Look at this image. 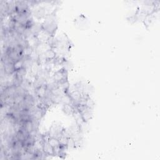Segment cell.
Here are the masks:
<instances>
[{
  "label": "cell",
  "instance_id": "cell-1",
  "mask_svg": "<svg viewBox=\"0 0 160 160\" xmlns=\"http://www.w3.org/2000/svg\"><path fill=\"white\" fill-rule=\"evenodd\" d=\"M42 29L51 37L54 35L58 28V24L54 19L50 17L49 19L45 20L41 24Z\"/></svg>",
  "mask_w": 160,
  "mask_h": 160
},
{
  "label": "cell",
  "instance_id": "cell-2",
  "mask_svg": "<svg viewBox=\"0 0 160 160\" xmlns=\"http://www.w3.org/2000/svg\"><path fill=\"white\" fill-rule=\"evenodd\" d=\"M52 79L53 81L57 82L58 84L68 81V71L64 67H62V68L56 71L52 75Z\"/></svg>",
  "mask_w": 160,
  "mask_h": 160
},
{
  "label": "cell",
  "instance_id": "cell-3",
  "mask_svg": "<svg viewBox=\"0 0 160 160\" xmlns=\"http://www.w3.org/2000/svg\"><path fill=\"white\" fill-rule=\"evenodd\" d=\"M42 139V138H41ZM42 151L46 156H55L54 148L50 145V144L46 141L42 139Z\"/></svg>",
  "mask_w": 160,
  "mask_h": 160
},
{
  "label": "cell",
  "instance_id": "cell-4",
  "mask_svg": "<svg viewBox=\"0 0 160 160\" xmlns=\"http://www.w3.org/2000/svg\"><path fill=\"white\" fill-rule=\"evenodd\" d=\"M62 111L67 115H72L74 106L71 103H64L62 106Z\"/></svg>",
  "mask_w": 160,
  "mask_h": 160
},
{
  "label": "cell",
  "instance_id": "cell-5",
  "mask_svg": "<svg viewBox=\"0 0 160 160\" xmlns=\"http://www.w3.org/2000/svg\"><path fill=\"white\" fill-rule=\"evenodd\" d=\"M22 67H24V61L22 59H21L14 63V68L16 71L22 68Z\"/></svg>",
  "mask_w": 160,
  "mask_h": 160
}]
</instances>
